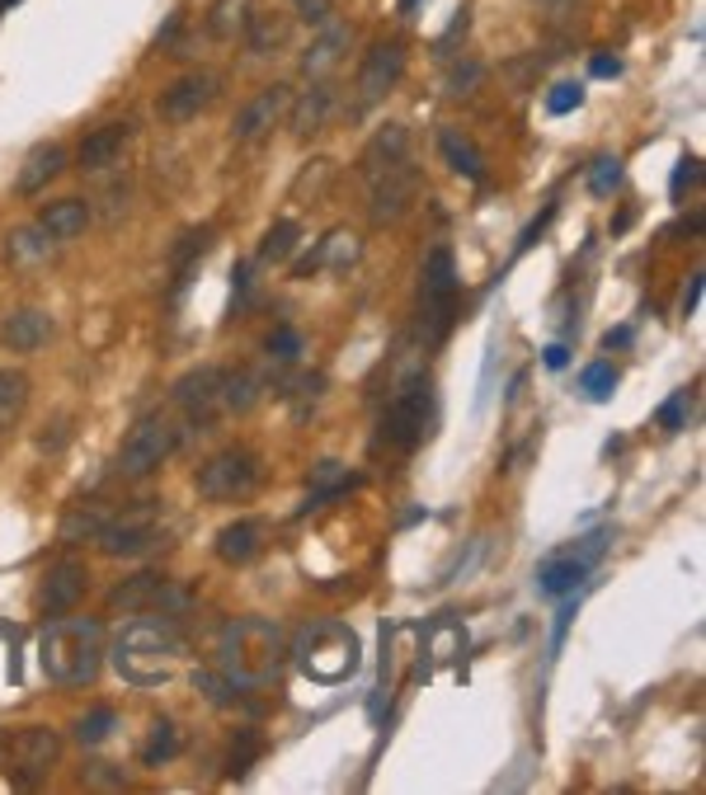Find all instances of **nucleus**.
Segmentation results:
<instances>
[{"label": "nucleus", "mask_w": 706, "mask_h": 795, "mask_svg": "<svg viewBox=\"0 0 706 795\" xmlns=\"http://www.w3.org/2000/svg\"><path fill=\"white\" fill-rule=\"evenodd\" d=\"M217 674L236 687V692H264L282 678V664H288V635L264 616H236L217 631Z\"/></svg>", "instance_id": "1"}, {"label": "nucleus", "mask_w": 706, "mask_h": 795, "mask_svg": "<svg viewBox=\"0 0 706 795\" xmlns=\"http://www.w3.org/2000/svg\"><path fill=\"white\" fill-rule=\"evenodd\" d=\"M363 184L373 222H400L419 198V165L410 161V132L400 122H386L363 151Z\"/></svg>", "instance_id": "2"}, {"label": "nucleus", "mask_w": 706, "mask_h": 795, "mask_svg": "<svg viewBox=\"0 0 706 795\" xmlns=\"http://www.w3.org/2000/svg\"><path fill=\"white\" fill-rule=\"evenodd\" d=\"M184 649V631L170 612H132V622H122L114 641V664L132 687H161L174 678Z\"/></svg>", "instance_id": "3"}, {"label": "nucleus", "mask_w": 706, "mask_h": 795, "mask_svg": "<svg viewBox=\"0 0 706 795\" xmlns=\"http://www.w3.org/2000/svg\"><path fill=\"white\" fill-rule=\"evenodd\" d=\"M39 664L57 687H90L104 668V631L85 616H57L39 641Z\"/></svg>", "instance_id": "4"}, {"label": "nucleus", "mask_w": 706, "mask_h": 795, "mask_svg": "<svg viewBox=\"0 0 706 795\" xmlns=\"http://www.w3.org/2000/svg\"><path fill=\"white\" fill-rule=\"evenodd\" d=\"M288 655L297 659V668L311 678V683H344L359 674V659H363V645L353 626L334 622V616H311V622L292 635Z\"/></svg>", "instance_id": "5"}, {"label": "nucleus", "mask_w": 706, "mask_h": 795, "mask_svg": "<svg viewBox=\"0 0 706 795\" xmlns=\"http://www.w3.org/2000/svg\"><path fill=\"white\" fill-rule=\"evenodd\" d=\"M434 419H438L434 382L424 373H415V377H405L396 386V396H392V405H386V415H382V433L377 438L386 448H396V452H410L434 433Z\"/></svg>", "instance_id": "6"}, {"label": "nucleus", "mask_w": 706, "mask_h": 795, "mask_svg": "<svg viewBox=\"0 0 706 795\" xmlns=\"http://www.w3.org/2000/svg\"><path fill=\"white\" fill-rule=\"evenodd\" d=\"M62 758V734L47 726H14L0 730V776L14 786H39L43 776L57 767Z\"/></svg>", "instance_id": "7"}, {"label": "nucleus", "mask_w": 706, "mask_h": 795, "mask_svg": "<svg viewBox=\"0 0 706 795\" xmlns=\"http://www.w3.org/2000/svg\"><path fill=\"white\" fill-rule=\"evenodd\" d=\"M259 452L255 448H222V452H212L207 462L193 471V490L203 494L207 504H236V499H250L255 485H259Z\"/></svg>", "instance_id": "8"}, {"label": "nucleus", "mask_w": 706, "mask_h": 795, "mask_svg": "<svg viewBox=\"0 0 706 795\" xmlns=\"http://www.w3.org/2000/svg\"><path fill=\"white\" fill-rule=\"evenodd\" d=\"M174 448H180V423H174V415H165V410H151L132 423L128 438H122L118 471L128 475V481H141V475H151L156 466H165Z\"/></svg>", "instance_id": "9"}, {"label": "nucleus", "mask_w": 706, "mask_h": 795, "mask_svg": "<svg viewBox=\"0 0 706 795\" xmlns=\"http://www.w3.org/2000/svg\"><path fill=\"white\" fill-rule=\"evenodd\" d=\"M165 537V523H161V504L156 499H141V504H128V508H118V514H109V523L99 527V551L104 556H114V560H137V556H147L156 551Z\"/></svg>", "instance_id": "10"}, {"label": "nucleus", "mask_w": 706, "mask_h": 795, "mask_svg": "<svg viewBox=\"0 0 706 795\" xmlns=\"http://www.w3.org/2000/svg\"><path fill=\"white\" fill-rule=\"evenodd\" d=\"M452 307H457V264L452 250H438L424 259V278H419V321H424V340L438 344L452 325Z\"/></svg>", "instance_id": "11"}, {"label": "nucleus", "mask_w": 706, "mask_h": 795, "mask_svg": "<svg viewBox=\"0 0 706 795\" xmlns=\"http://www.w3.org/2000/svg\"><path fill=\"white\" fill-rule=\"evenodd\" d=\"M603 546H608V533H593V537H585L579 546H570L565 556L542 560V570H537V589H542L546 598H570V593L589 579V570L598 565V556H603Z\"/></svg>", "instance_id": "12"}, {"label": "nucleus", "mask_w": 706, "mask_h": 795, "mask_svg": "<svg viewBox=\"0 0 706 795\" xmlns=\"http://www.w3.org/2000/svg\"><path fill=\"white\" fill-rule=\"evenodd\" d=\"M189 608V593L174 584L165 574H137V579H122V584L109 593V612H184Z\"/></svg>", "instance_id": "13"}, {"label": "nucleus", "mask_w": 706, "mask_h": 795, "mask_svg": "<svg viewBox=\"0 0 706 795\" xmlns=\"http://www.w3.org/2000/svg\"><path fill=\"white\" fill-rule=\"evenodd\" d=\"M174 405H180V415L189 429L207 433L212 423H217L226 410H222V367H199V373H189L174 382Z\"/></svg>", "instance_id": "14"}, {"label": "nucleus", "mask_w": 706, "mask_h": 795, "mask_svg": "<svg viewBox=\"0 0 706 795\" xmlns=\"http://www.w3.org/2000/svg\"><path fill=\"white\" fill-rule=\"evenodd\" d=\"M400 76H405V43L400 39H382V43L367 47V57L359 66V114L392 95Z\"/></svg>", "instance_id": "15"}, {"label": "nucleus", "mask_w": 706, "mask_h": 795, "mask_svg": "<svg viewBox=\"0 0 706 795\" xmlns=\"http://www.w3.org/2000/svg\"><path fill=\"white\" fill-rule=\"evenodd\" d=\"M85 584H90V574H85V560L66 556L57 565H47L43 584H39V612L43 616H66L76 612V603L85 598Z\"/></svg>", "instance_id": "16"}, {"label": "nucleus", "mask_w": 706, "mask_h": 795, "mask_svg": "<svg viewBox=\"0 0 706 795\" xmlns=\"http://www.w3.org/2000/svg\"><path fill=\"white\" fill-rule=\"evenodd\" d=\"M288 104H292V90H288V85H264V90L236 114L232 137H236V141H255V137H264L282 114H288Z\"/></svg>", "instance_id": "17"}, {"label": "nucleus", "mask_w": 706, "mask_h": 795, "mask_svg": "<svg viewBox=\"0 0 706 795\" xmlns=\"http://www.w3.org/2000/svg\"><path fill=\"white\" fill-rule=\"evenodd\" d=\"M212 99H217V76L199 71V76L174 80L170 90L161 95V118H165V122H189V118H199Z\"/></svg>", "instance_id": "18"}, {"label": "nucleus", "mask_w": 706, "mask_h": 795, "mask_svg": "<svg viewBox=\"0 0 706 795\" xmlns=\"http://www.w3.org/2000/svg\"><path fill=\"white\" fill-rule=\"evenodd\" d=\"M52 315L39 311V307H20V311H10L6 315V325H0V344H6L10 353H33V348H43L52 340Z\"/></svg>", "instance_id": "19"}, {"label": "nucleus", "mask_w": 706, "mask_h": 795, "mask_svg": "<svg viewBox=\"0 0 706 795\" xmlns=\"http://www.w3.org/2000/svg\"><path fill=\"white\" fill-rule=\"evenodd\" d=\"M128 141H132V122H104V128H95L81 141L76 161H81V170H109V165H118V155L128 151Z\"/></svg>", "instance_id": "20"}, {"label": "nucleus", "mask_w": 706, "mask_h": 795, "mask_svg": "<svg viewBox=\"0 0 706 795\" xmlns=\"http://www.w3.org/2000/svg\"><path fill=\"white\" fill-rule=\"evenodd\" d=\"M359 255H363V245H359V236L353 232H330L315 250L297 264V278H307V273H315V269H330V273H349V264H359Z\"/></svg>", "instance_id": "21"}, {"label": "nucleus", "mask_w": 706, "mask_h": 795, "mask_svg": "<svg viewBox=\"0 0 706 795\" xmlns=\"http://www.w3.org/2000/svg\"><path fill=\"white\" fill-rule=\"evenodd\" d=\"M264 537H269V527L259 518H236L226 523L217 533V560L222 565H250L259 551H264Z\"/></svg>", "instance_id": "22"}, {"label": "nucleus", "mask_w": 706, "mask_h": 795, "mask_svg": "<svg viewBox=\"0 0 706 795\" xmlns=\"http://www.w3.org/2000/svg\"><path fill=\"white\" fill-rule=\"evenodd\" d=\"M39 226H43V236L52 245H66V240H76L85 236V226H90V203L85 198H57V203H47L39 212Z\"/></svg>", "instance_id": "23"}, {"label": "nucleus", "mask_w": 706, "mask_h": 795, "mask_svg": "<svg viewBox=\"0 0 706 795\" xmlns=\"http://www.w3.org/2000/svg\"><path fill=\"white\" fill-rule=\"evenodd\" d=\"M288 109H292V132L297 137H315V132H325V122L334 114V90L330 85H311V90L297 104H288Z\"/></svg>", "instance_id": "24"}, {"label": "nucleus", "mask_w": 706, "mask_h": 795, "mask_svg": "<svg viewBox=\"0 0 706 795\" xmlns=\"http://www.w3.org/2000/svg\"><path fill=\"white\" fill-rule=\"evenodd\" d=\"M62 165H66V151H62V147H33V151L24 155V170H20V180H14V189L33 198V193H43L52 180H57Z\"/></svg>", "instance_id": "25"}, {"label": "nucleus", "mask_w": 706, "mask_h": 795, "mask_svg": "<svg viewBox=\"0 0 706 795\" xmlns=\"http://www.w3.org/2000/svg\"><path fill=\"white\" fill-rule=\"evenodd\" d=\"M259 391H264V382H259L255 367H222V410L226 415L232 410L245 415L259 400Z\"/></svg>", "instance_id": "26"}, {"label": "nucleus", "mask_w": 706, "mask_h": 795, "mask_svg": "<svg viewBox=\"0 0 706 795\" xmlns=\"http://www.w3.org/2000/svg\"><path fill=\"white\" fill-rule=\"evenodd\" d=\"M438 151L448 155V165L462 174V180H471V184H485V155L471 147V141L462 137V132H452V128H443L438 132Z\"/></svg>", "instance_id": "27"}, {"label": "nucleus", "mask_w": 706, "mask_h": 795, "mask_svg": "<svg viewBox=\"0 0 706 795\" xmlns=\"http://www.w3.org/2000/svg\"><path fill=\"white\" fill-rule=\"evenodd\" d=\"M29 377L20 367H0V433H10L29 410Z\"/></svg>", "instance_id": "28"}, {"label": "nucleus", "mask_w": 706, "mask_h": 795, "mask_svg": "<svg viewBox=\"0 0 706 795\" xmlns=\"http://www.w3.org/2000/svg\"><path fill=\"white\" fill-rule=\"evenodd\" d=\"M114 508H104L99 499H81V504H71V514L62 518V541H95L99 537V527L109 523Z\"/></svg>", "instance_id": "29"}, {"label": "nucleus", "mask_w": 706, "mask_h": 795, "mask_svg": "<svg viewBox=\"0 0 706 795\" xmlns=\"http://www.w3.org/2000/svg\"><path fill=\"white\" fill-rule=\"evenodd\" d=\"M349 47V29L344 24H325V33L307 47V57H302V71L307 76H325V71L340 62V52Z\"/></svg>", "instance_id": "30"}, {"label": "nucleus", "mask_w": 706, "mask_h": 795, "mask_svg": "<svg viewBox=\"0 0 706 795\" xmlns=\"http://www.w3.org/2000/svg\"><path fill=\"white\" fill-rule=\"evenodd\" d=\"M250 0H217L207 14V33L212 39H222V43H232V39H245V24H250Z\"/></svg>", "instance_id": "31"}, {"label": "nucleus", "mask_w": 706, "mask_h": 795, "mask_svg": "<svg viewBox=\"0 0 706 795\" xmlns=\"http://www.w3.org/2000/svg\"><path fill=\"white\" fill-rule=\"evenodd\" d=\"M353 485H359V475H349L340 462H321L311 471V494H307V508H321L325 499H334V494H349Z\"/></svg>", "instance_id": "32"}, {"label": "nucleus", "mask_w": 706, "mask_h": 795, "mask_svg": "<svg viewBox=\"0 0 706 795\" xmlns=\"http://www.w3.org/2000/svg\"><path fill=\"white\" fill-rule=\"evenodd\" d=\"M297 240H302V226L282 217V222H274L269 232H264V240H259V259H264V264H288L292 250H297Z\"/></svg>", "instance_id": "33"}, {"label": "nucleus", "mask_w": 706, "mask_h": 795, "mask_svg": "<svg viewBox=\"0 0 706 795\" xmlns=\"http://www.w3.org/2000/svg\"><path fill=\"white\" fill-rule=\"evenodd\" d=\"M47 250H52V240L43 236V226L33 222V226H20V232H10L6 236V255H10V264H39V259H47Z\"/></svg>", "instance_id": "34"}, {"label": "nucleus", "mask_w": 706, "mask_h": 795, "mask_svg": "<svg viewBox=\"0 0 706 795\" xmlns=\"http://www.w3.org/2000/svg\"><path fill=\"white\" fill-rule=\"evenodd\" d=\"M245 39H250L255 52H274V47L288 43V20H282V14H250Z\"/></svg>", "instance_id": "35"}, {"label": "nucleus", "mask_w": 706, "mask_h": 795, "mask_svg": "<svg viewBox=\"0 0 706 795\" xmlns=\"http://www.w3.org/2000/svg\"><path fill=\"white\" fill-rule=\"evenodd\" d=\"M212 250V226H199V232H189L184 240H180V250H174V282H189V273H193V264H199L203 255Z\"/></svg>", "instance_id": "36"}, {"label": "nucleus", "mask_w": 706, "mask_h": 795, "mask_svg": "<svg viewBox=\"0 0 706 795\" xmlns=\"http://www.w3.org/2000/svg\"><path fill=\"white\" fill-rule=\"evenodd\" d=\"M114 726H118L114 706H95L90 716H81V720H76V739H81L85 749H95V744H104V739L114 734Z\"/></svg>", "instance_id": "37"}, {"label": "nucleus", "mask_w": 706, "mask_h": 795, "mask_svg": "<svg viewBox=\"0 0 706 795\" xmlns=\"http://www.w3.org/2000/svg\"><path fill=\"white\" fill-rule=\"evenodd\" d=\"M174 753H180V739H174V726H170V720H156V726H151V739H147V749H141V763L156 767V763H170Z\"/></svg>", "instance_id": "38"}, {"label": "nucleus", "mask_w": 706, "mask_h": 795, "mask_svg": "<svg viewBox=\"0 0 706 795\" xmlns=\"http://www.w3.org/2000/svg\"><path fill=\"white\" fill-rule=\"evenodd\" d=\"M612 386H617V367L612 363H589L585 373H579V391H585L589 400H608Z\"/></svg>", "instance_id": "39"}, {"label": "nucleus", "mask_w": 706, "mask_h": 795, "mask_svg": "<svg viewBox=\"0 0 706 795\" xmlns=\"http://www.w3.org/2000/svg\"><path fill=\"white\" fill-rule=\"evenodd\" d=\"M617 184H622V161H617V155L593 161V170H589V193H593V198H608Z\"/></svg>", "instance_id": "40"}, {"label": "nucleus", "mask_w": 706, "mask_h": 795, "mask_svg": "<svg viewBox=\"0 0 706 795\" xmlns=\"http://www.w3.org/2000/svg\"><path fill=\"white\" fill-rule=\"evenodd\" d=\"M687 410H693V396H687V391H674V396L660 405V415H655V419H660V429H664V433L687 429Z\"/></svg>", "instance_id": "41"}, {"label": "nucleus", "mask_w": 706, "mask_h": 795, "mask_svg": "<svg viewBox=\"0 0 706 795\" xmlns=\"http://www.w3.org/2000/svg\"><path fill=\"white\" fill-rule=\"evenodd\" d=\"M579 104H585V85H579V80H560L556 90L546 95V114L560 118V114H575Z\"/></svg>", "instance_id": "42"}, {"label": "nucleus", "mask_w": 706, "mask_h": 795, "mask_svg": "<svg viewBox=\"0 0 706 795\" xmlns=\"http://www.w3.org/2000/svg\"><path fill=\"white\" fill-rule=\"evenodd\" d=\"M269 353H274L278 363H292L297 353H302V334H297L292 325H278V330L269 334Z\"/></svg>", "instance_id": "43"}, {"label": "nucleus", "mask_w": 706, "mask_h": 795, "mask_svg": "<svg viewBox=\"0 0 706 795\" xmlns=\"http://www.w3.org/2000/svg\"><path fill=\"white\" fill-rule=\"evenodd\" d=\"M66 443H71V419H66V415H57V419H52L47 429L39 433V452H62Z\"/></svg>", "instance_id": "44"}, {"label": "nucleus", "mask_w": 706, "mask_h": 795, "mask_svg": "<svg viewBox=\"0 0 706 795\" xmlns=\"http://www.w3.org/2000/svg\"><path fill=\"white\" fill-rule=\"evenodd\" d=\"M697 180H702L697 155H683V161H678V174H674V198H683V189H693Z\"/></svg>", "instance_id": "45"}, {"label": "nucleus", "mask_w": 706, "mask_h": 795, "mask_svg": "<svg viewBox=\"0 0 706 795\" xmlns=\"http://www.w3.org/2000/svg\"><path fill=\"white\" fill-rule=\"evenodd\" d=\"M307 24H330V0H292Z\"/></svg>", "instance_id": "46"}, {"label": "nucleus", "mask_w": 706, "mask_h": 795, "mask_svg": "<svg viewBox=\"0 0 706 795\" xmlns=\"http://www.w3.org/2000/svg\"><path fill=\"white\" fill-rule=\"evenodd\" d=\"M475 80H481V66L467 62V71H462V66L452 71V80H448V85H452V95H462V85H475Z\"/></svg>", "instance_id": "47"}, {"label": "nucleus", "mask_w": 706, "mask_h": 795, "mask_svg": "<svg viewBox=\"0 0 706 795\" xmlns=\"http://www.w3.org/2000/svg\"><path fill=\"white\" fill-rule=\"evenodd\" d=\"M702 302V273H693V282H687V292H683V315H693Z\"/></svg>", "instance_id": "48"}, {"label": "nucleus", "mask_w": 706, "mask_h": 795, "mask_svg": "<svg viewBox=\"0 0 706 795\" xmlns=\"http://www.w3.org/2000/svg\"><path fill=\"white\" fill-rule=\"evenodd\" d=\"M617 71H622V62H617V57H603V52L593 57V76H617Z\"/></svg>", "instance_id": "49"}, {"label": "nucleus", "mask_w": 706, "mask_h": 795, "mask_svg": "<svg viewBox=\"0 0 706 795\" xmlns=\"http://www.w3.org/2000/svg\"><path fill=\"white\" fill-rule=\"evenodd\" d=\"M565 363H570V348H565V344L546 348V367H565Z\"/></svg>", "instance_id": "50"}, {"label": "nucleus", "mask_w": 706, "mask_h": 795, "mask_svg": "<svg viewBox=\"0 0 706 795\" xmlns=\"http://www.w3.org/2000/svg\"><path fill=\"white\" fill-rule=\"evenodd\" d=\"M608 348H622V344H631V330L622 325V330H608V340H603Z\"/></svg>", "instance_id": "51"}, {"label": "nucleus", "mask_w": 706, "mask_h": 795, "mask_svg": "<svg viewBox=\"0 0 706 795\" xmlns=\"http://www.w3.org/2000/svg\"><path fill=\"white\" fill-rule=\"evenodd\" d=\"M10 6H20V0H0V14H6V10H10Z\"/></svg>", "instance_id": "52"}, {"label": "nucleus", "mask_w": 706, "mask_h": 795, "mask_svg": "<svg viewBox=\"0 0 706 795\" xmlns=\"http://www.w3.org/2000/svg\"><path fill=\"white\" fill-rule=\"evenodd\" d=\"M405 6H415V0H405Z\"/></svg>", "instance_id": "53"}]
</instances>
